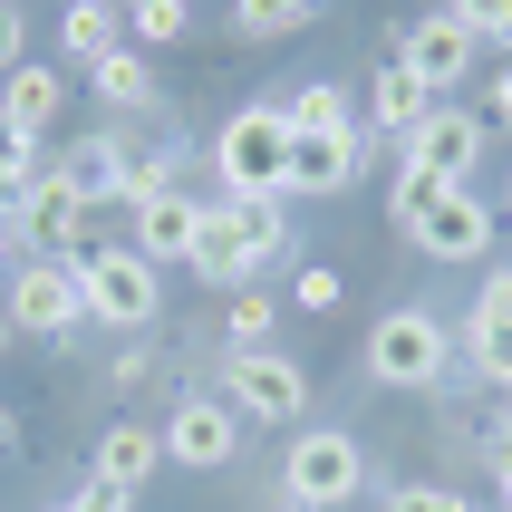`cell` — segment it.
<instances>
[{
  "mask_svg": "<svg viewBox=\"0 0 512 512\" xmlns=\"http://www.w3.org/2000/svg\"><path fill=\"white\" fill-rule=\"evenodd\" d=\"M368 377L387 397H445V377H455V329L416 300V310H387L368 329Z\"/></svg>",
  "mask_w": 512,
  "mask_h": 512,
  "instance_id": "obj_1",
  "label": "cell"
},
{
  "mask_svg": "<svg viewBox=\"0 0 512 512\" xmlns=\"http://www.w3.org/2000/svg\"><path fill=\"white\" fill-rule=\"evenodd\" d=\"M78 300H87V319L97 329H155L165 319V271L136 252V242H87L78 252Z\"/></svg>",
  "mask_w": 512,
  "mask_h": 512,
  "instance_id": "obj_2",
  "label": "cell"
},
{
  "mask_svg": "<svg viewBox=\"0 0 512 512\" xmlns=\"http://www.w3.org/2000/svg\"><path fill=\"white\" fill-rule=\"evenodd\" d=\"M368 493V445L348 426H300L290 435V455H281V503L300 512H339Z\"/></svg>",
  "mask_w": 512,
  "mask_h": 512,
  "instance_id": "obj_3",
  "label": "cell"
},
{
  "mask_svg": "<svg viewBox=\"0 0 512 512\" xmlns=\"http://www.w3.org/2000/svg\"><path fill=\"white\" fill-rule=\"evenodd\" d=\"M223 406L242 426H300L310 416V368L290 348H223Z\"/></svg>",
  "mask_w": 512,
  "mask_h": 512,
  "instance_id": "obj_4",
  "label": "cell"
},
{
  "mask_svg": "<svg viewBox=\"0 0 512 512\" xmlns=\"http://www.w3.org/2000/svg\"><path fill=\"white\" fill-rule=\"evenodd\" d=\"M281 174H290V116L281 107H232L223 136H213V184L242 203V194H281Z\"/></svg>",
  "mask_w": 512,
  "mask_h": 512,
  "instance_id": "obj_5",
  "label": "cell"
},
{
  "mask_svg": "<svg viewBox=\"0 0 512 512\" xmlns=\"http://www.w3.org/2000/svg\"><path fill=\"white\" fill-rule=\"evenodd\" d=\"M0 310H10V329H29V339H68V329L87 319V300H78V261L20 252V271L0 281Z\"/></svg>",
  "mask_w": 512,
  "mask_h": 512,
  "instance_id": "obj_6",
  "label": "cell"
},
{
  "mask_svg": "<svg viewBox=\"0 0 512 512\" xmlns=\"http://www.w3.org/2000/svg\"><path fill=\"white\" fill-rule=\"evenodd\" d=\"M387 58H397V68H416V78L445 97V87H464V78H474L484 39H474L455 10H416V20H397V29H387Z\"/></svg>",
  "mask_w": 512,
  "mask_h": 512,
  "instance_id": "obj_7",
  "label": "cell"
},
{
  "mask_svg": "<svg viewBox=\"0 0 512 512\" xmlns=\"http://www.w3.org/2000/svg\"><path fill=\"white\" fill-rule=\"evenodd\" d=\"M87 223H97V203H87V194H78V184H68L58 165L39 174V184H29V203L10 213V232H20V252H58V261H78L87 242H97Z\"/></svg>",
  "mask_w": 512,
  "mask_h": 512,
  "instance_id": "obj_8",
  "label": "cell"
},
{
  "mask_svg": "<svg viewBox=\"0 0 512 512\" xmlns=\"http://www.w3.org/2000/svg\"><path fill=\"white\" fill-rule=\"evenodd\" d=\"M484 145H493V116H484V107H455V97H435V116L397 145V155H406V165H426V174H445V184H464V174L484 165Z\"/></svg>",
  "mask_w": 512,
  "mask_h": 512,
  "instance_id": "obj_9",
  "label": "cell"
},
{
  "mask_svg": "<svg viewBox=\"0 0 512 512\" xmlns=\"http://www.w3.org/2000/svg\"><path fill=\"white\" fill-rule=\"evenodd\" d=\"M406 242H416L426 261H445V271H464V261L493 252V203L474 194V184H445V194H435V213L406 232Z\"/></svg>",
  "mask_w": 512,
  "mask_h": 512,
  "instance_id": "obj_10",
  "label": "cell"
},
{
  "mask_svg": "<svg viewBox=\"0 0 512 512\" xmlns=\"http://www.w3.org/2000/svg\"><path fill=\"white\" fill-rule=\"evenodd\" d=\"M155 435H165V464H184V474H213V464L242 455V416L223 397H174V416Z\"/></svg>",
  "mask_w": 512,
  "mask_h": 512,
  "instance_id": "obj_11",
  "label": "cell"
},
{
  "mask_svg": "<svg viewBox=\"0 0 512 512\" xmlns=\"http://www.w3.org/2000/svg\"><path fill=\"white\" fill-rule=\"evenodd\" d=\"M58 116H68V68H49V58H20L10 78H0V136L20 145H49Z\"/></svg>",
  "mask_w": 512,
  "mask_h": 512,
  "instance_id": "obj_12",
  "label": "cell"
},
{
  "mask_svg": "<svg viewBox=\"0 0 512 512\" xmlns=\"http://www.w3.org/2000/svg\"><path fill=\"white\" fill-rule=\"evenodd\" d=\"M358 165H368V136H290L281 194L290 203H339L348 184H358Z\"/></svg>",
  "mask_w": 512,
  "mask_h": 512,
  "instance_id": "obj_13",
  "label": "cell"
},
{
  "mask_svg": "<svg viewBox=\"0 0 512 512\" xmlns=\"http://www.w3.org/2000/svg\"><path fill=\"white\" fill-rule=\"evenodd\" d=\"M184 271L213 290H252L261 252H252V232H242V213L232 203H203V223H194V252H184Z\"/></svg>",
  "mask_w": 512,
  "mask_h": 512,
  "instance_id": "obj_14",
  "label": "cell"
},
{
  "mask_svg": "<svg viewBox=\"0 0 512 512\" xmlns=\"http://www.w3.org/2000/svg\"><path fill=\"white\" fill-rule=\"evenodd\" d=\"M426 116H435V87L416 78V68H397V58H387V68L368 78V126H377L387 145H406L416 126H426Z\"/></svg>",
  "mask_w": 512,
  "mask_h": 512,
  "instance_id": "obj_15",
  "label": "cell"
},
{
  "mask_svg": "<svg viewBox=\"0 0 512 512\" xmlns=\"http://www.w3.org/2000/svg\"><path fill=\"white\" fill-rule=\"evenodd\" d=\"M58 49H68V68H97L107 49H126V0H68L58 10Z\"/></svg>",
  "mask_w": 512,
  "mask_h": 512,
  "instance_id": "obj_16",
  "label": "cell"
},
{
  "mask_svg": "<svg viewBox=\"0 0 512 512\" xmlns=\"http://www.w3.org/2000/svg\"><path fill=\"white\" fill-rule=\"evenodd\" d=\"M87 87H97V107H107V116H155V107H165V87H155L145 49H107L97 68H87Z\"/></svg>",
  "mask_w": 512,
  "mask_h": 512,
  "instance_id": "obj_17",
  "label": "cell"
},
{
  "mask_svg": "<svg viewBox=\"0 0 512 512\" xmlns=\"http://www.w3.org/2000/svg\"><path fill=\"white\" fill-rule=\"evenodd\" d=\"M194 223H203V203H194V194H155V203H136V252L165 271V261L194 252Z\"/></svg>",
  "mask_w": 512,
  "mask_h": 512,
  "instance_id": "obj_18",
  "label": "cell"
},
{
  "mask_svg": "<svg viewBox=\"0 0 512 512\" xmlns=\"http://www.w3.org/2000/svg\"><path fill=\"white\" fill-rule=\"evenodd\" d=\"M281 116H290V136H358V107H348L339 78H300L281 97Z\"/></svg>",
  "mask_w": 512,
  "mask_h": 512,
  "instance_id": "obj_19",
  "label": "cell"
},
{
  "mask_svg": "<svg viewBox=\"0 0 512 512\" xmlns=\"http://www.w3.org/2000/svg\"><path fill=\"white\" fill-rule=\"evenodd\" d=\"M155 464H165V435H155V426H107V435H97V474H107V484L145 493Z\"/></svg>",
  "mask_w": 512,
  "mask_h": 512,
  "instance_id": "obj_20",
  "label": "cell"
},
{
  "mask_svg": "<svg viewBox=\"0 0 512 512\" xmlns=\"http://www.w3.org/2000/svg\"><path fill=\"white\" fill-rule=\"evenodd\" d=\"M116 165H126V136H116V126H97V136H78L58 155V174H68L87 203H116Z\"/></svg>",
  "mask_w": 512,
  "mask_h": 512,
  "instance_id": "obj_21",
  "label": "cell"
},
{
  "mask_svg": "<svg viewBox=\"0 0 512 512\" xmlns=\"http://www.w3.org/2000/svg\"><path fill=\"white\" fill-rule=\"evenodd\" d=\"M184 145H126V165H116V203L136 213V203H155V194H184V165H174Z\"/></svg>",
  "mask_w": 512,
  "mask_h": 512,
  "instance_id": "obj_22",
  "label": "cell"
},
{
  "mask_svg": "<svg viewBox=\"0 0 512 512\" xmlns=\"http://www.w3.org/2000/svg\"><path fill=\"white\" fill-rule=\"evenodd\" d=\"M455 348L474 358V377H484V387H503V397H512V319H474V310H464Z\"/></svg>",
  "mask_w": 512,
  "mask_h": 512,
  "instance_id": "obj_23",
  "label": "cell"
},
{
  "mask_svg": "<svg viewBox=\"0 0 512 512\" xmlns=\"http://www.w3.org/2000/svg\"><path fill=\"white\" fill-rule=\"evenodd\" d=\"M194 39V0H126V49H174Z\"/></svg>",
  "mask_w": 512,
  "mask_h": 512,
  "instance_id": "obj_24",
  "label": "cell"
},
{
  "mask_svg": "<svg viewBox=\"0 0 512 512\" xmlns=\"http://www.w3.org/2000/svg\"><path fill=\"white\" fill-rule=\"evenodd\" d=\"M223 339H232V348H281V300H271V290H232Z\"/></svg>",
  "mask_w": 512,
  "mask_h": 512,
  "instance_id": "obj_25",
  "label": "cell"
},
{
  "mask_svg": "<svg viewBox=\"0 0 512 512\" xmlns=\"http://www.w3.org/2000/svg\"><path fill=\"white\" fill-rule=\"evenodd\" d=\"M435 194H445V174H426V165H406L397 155V184H387V232H416L435 213Z\"/></svg>",
  "mask_w": 512,
  "mask_h": 512,
  "instance_id": "obj_26",
  "label": "cell"
},
{
  "mask_svg": "<svg viewBox=\"0 0 512 512\" xmlns=\"http://www.w3.org/2000/svg\"><path fill=\"white\" fill-rule=\"evenodd\" d=\"M319 0H232V29L242 39H290V29H310Z\"/></svg>",
  "mask_w": 512,
  "mask_h": 512,
  "instance_id": "obj_27",
  "label": "cell"
},
{
  "mask_svg": "<svg viewBox=\"0 0 512 512\" xmlns=\"http://www.w3.org/2000/svg\"><path fill=\"white\" fill-rule=\"evenodd\" d=\"M339 261H300V271H290V310H339Z\"/></svg>",
  "mask_w": 512,
  "mask_h": 512,
  "instance_id": "obj_28",
  "label": "cell"
},
{
  "mask_svg": "<svg viewBox=\"0 0 512 512\" xmlns=\"http://www.w3.org/2000/svg\"><path fill=\"white\" fill-rule=\"evenodd\" d=\"M445 10H455L474 39H503V49H512V0H445Z\"/></svg>",
  "mask_w": 512,
  "mask_h": 512,
  "instance_id": "obj_29",
  "label": "cell"
},
{
  "mask_svg": "<svg viewBox=\"0 0 512 512\" xmlns=\"http://www.w3.org/2000/svg\"><path fill=\"white\" fill-rule=\"evenodd\" d=\"M387 512H474V503H464L455 484H397V493H387Z\"/></svg>",
  "mask_w": 512,
  "mask_h": 512,
  "instance_id": "obj_30",
  "label": "cell"
},
{
  "mask_svg": "<svg viewBox=\"0 0 512 512\" xmlns=\"http://www.w3.org/2000/svg\"><path fill=\"white\" fill-rule=\"evenodd\" d=\"M68 503H78V512H136V493H126V484H107V474H87Z\"/></svg>",
  "mask_w": 512,
  "mask_h": 512,
  "instance_id": "obj_31",
  "label": "cell"
},
{
  "mask_svg": "<svg viewBox=\"0 0 512 512\" xmlns=\"http://www.w3.org/2000/svg\"><path fill=\"white\" fill-rule=\"evenodd\" d=\"M29 58V20H20V0H0V78Z\"/></svg>",
  "mask_w": 512,
  "mask_h": 512,
  "instance_id": "obj_32",
  "label": "cell"
},
{
  "mask_svg": "<svg viewBox=\"0 0 512 512\" xmlns=\"http://www.w3.org/2000/svg\"><path fill=\"white\" fill-rule=\"evenodd\" d=\"M474 319H512V271H484V290H474Z\"/></svg>",
  "mask_w": 512,
  "mask_h": 512,
  "instance_id": "obj_33",
  "label": "cell"
},
{
  "mask_svg": "<svg viewBox=\"0 0 512 512\" xmlns=\"http://www.w3.org/2000/svg\"><path fill=\"white\" fill-rule=\"evenodd\" d=\"M484 464H493V503H503V512H512V445H493V455H484Z\"/></svg>",
  "mask_w": 512,
  "mask_h": 512,
  "instance_id": "obj_34",
  "label": "cell"
},
{
  "mask_svg": "<svg viewBox=\"0 0 512 512\" xmlns=\"http://www.w3.org/2000/svg\"><path fill=\"white\" fill-rule=\"evenodd\" d=\"M20 271V232H10V213H0V281Z\"/></svg>",
  "mask_w": 512,
  "mask_h": 512,
  "instance_id": "obj_35",
  "label": "cell"
},
{
  "mask_svg": "<svg viewBox=\"0 0 512 512\" xmlns=\"http://www.w3.org/2000/svg\"><path fill=\"white\" fill-rule=\"evenodd\" d=\"M493 116H512V68H503V78H493Z\"/></svg>",
  "mask_w": 512,
  "mask_h": 512,
  "instance_id": "obj_36",
  "label": "cell"
},
{
  "mask_svg": "<svg viewBox=\"0 0 512 512\" xmlns=\"http://www.w3.org/2000/svg\"><path fill=\"white\" fill-rule=\"evenodd\" d=\"M10 445H20V416H10V406H0V455H10Z\"/></svg>",
  "mask_w": 512,
  "mask_h": 512,
  "instance_id": "obj_37",
  "label": "cell"
},
{
  "mask_svg": "<svg viewBox=\"0 0 512 512\" xmlns=\"http://www.w3.org/2000/svg\"><path fill=\"white\" fill-rule=\"evenodd\" d=\"M10 339H20V329H10V310H0V348H10Z\"/></svg>",
  "mask_w": 512,
  "mask_h": 512,
  "instance_id": "obj_38",
  "label": "cell"
},
{
  "mask_svg": "<svg viewBox=\"0 0 512 512\" xmlns=\"http://www.w3.org/2000/svg\"><path fill=\"white\" fill-rule=\"evenodd\" d=\"M503 223H512V174H503Z\"/></svg>",
  "mask_w": 512,
  "mask_h": 512,
  "instance_id": "obj_39",
  "label": "cell"
},
{
  "mask_svg": "<svg viewBox=\"0 0 512 512\" xmlns=\"http://www.w3.org/2000/svg\"><path fill=\"white\" fill-rule=\"evenodd\" d=\"M49 512H78V503H49Z\"/></svg>",
  "mask_w": 512,
  "mask_h": 512,
  "instance_id": "obj_40",
  "label": "cell"
},
{
  "mask_svg": "<svg viewBox=\"0 0 512 512\" xmlns=\"http://www.w3.org/2000/svg\"><path fill=\"white\" fill-rule=\"evenodd\" d=\"M281 512H300V503H281Z\"/></svg>",
  "mask_w": 512,
  "mask_h": 512,
  "instance_id": "obj_41",
  "label": "cell"
}]
</instances>
